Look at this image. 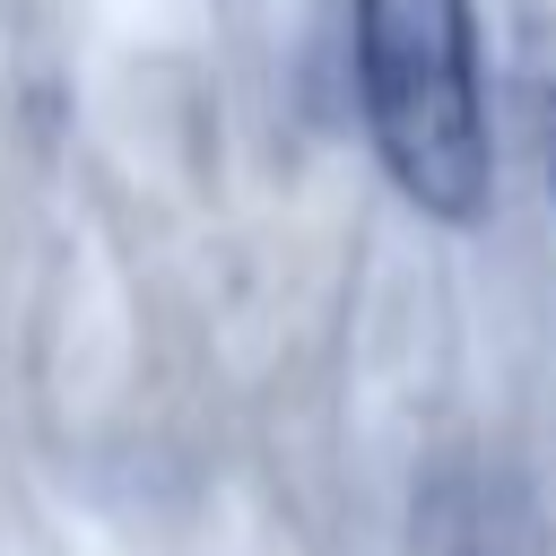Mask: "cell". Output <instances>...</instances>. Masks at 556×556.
I'll return each mask as SVG.
<instances>
[{
    "instance_id": "6da1fadb",
    "label": "cell",
    "mask_w": 556,
    "mask_h": 556,
    "mask_svg": "<svg viewBox=\"0 0 556 556\" xmlns=\"http://www.w3.org/2000/svg\"><path fill=\"white\" fill-rule=\"evenodd\" d=\"M348 78L382 182L426 226H478L495 208L478 0H348Z\"/></svg>"
},
{
    "instance_id": "7a4b0ae2",
    "label": "cell",
    "mask_w": 556,
    "mask_h": 556,
    "mask_svg": "<svg viewBox=\"0 0 556 556\" xmlns=\"http://www.w3.org/2000/svg\"><path fill=\"white\" fill-rule=\"evenodd\" d=\"M547 191H556V87H547Z\"/></svg>"
}]
</instances>
